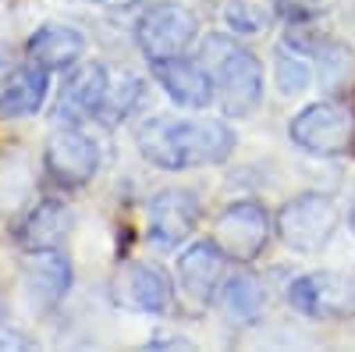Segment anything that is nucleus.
Masks as SVG:
<instances>
[{"label":"nucleus","mask_w":355,"mask_h":352,"mask_svg":"<svg viewBox=\"0 0 355 352\" xmlns=\"http://www.w3.org/2000/svg\"><path fill=\"white\" fill-rule=\"evenodd\" d=\"M135 142L146 160L157 167L182 171L220 164L234 150V132L224 121H174V117H153L135 128Z\"/></svg>","instance_id":"1"},{"label":"nucleus","mask_w":355,"mask_h":352,"mask_svg":"<svg viewBox=\"0 0 355 352\" xmlns=\"http://www.w3.org/2000/svg\"><path fill=\"white\" fill-rule=\"evenodd\" d=\"M202 65L210 68L217 97L227 117H245L263 100V68L256 53L227 36H210L202 47Z\"/></svg>","instance_id":"2"},{"label":"nucleus","mask_w":355,"mask_h":352,"mask_svg":"<svg viewBox=\"0 0 355 352\" xmlns=\"http://www.w3.org/2000/svg\"><path fill=\"white\" fill-rule=\"evenodd\" d=\"M288 135L313 157H338L355 142V114L345 103L320 100L291 117Z\"/></svg>","instance_id":"3"},{"label":"nucleus","mask_w":355,"mask_h":352,"mask_svg":"<svg viewBox=\"0 0 355 352\" xmlns=\"http://www.w3.org/2000/svg\"><path fill=\"white\" fill-rule=\"evenodd\" d=\"M338 221H341V214H338V203L331 196L302 192L281 207L277 235L295 253H316L331 242V235L338 231Z\"/></svg>","instance_id":"4"},{"label":"nucleus","mask_w":355,"mask_h":352,"mask_svg":"<svg viewBox=\"0 0 355 352\" xmlns=\"http://www.w3.org/2000/svg\"><path fill=\"white\" fill-rule=\"evenodd\" d=\"M214 239L231 260L249 263L266 249V242H270V214H266V207L256 199L231 203L214 224Z\"/></svg>","instance_id":"5"},{"label":"nucleus","mask_w":355,"mask_h":352,"mask_svg":"<svg viewBox=\"0 0 355 352\" xmlns=\"http://www.w3.org/2000/svg\"><path fill=\"white\" fill-rule=\"evenodd\" d=\"M288 303L316 320H341L355 310V281L338 271H313L288 285Z\"/></svg>","instance_id":"6"},{"label":"nucleus","mask_w":355,"mask_h":352,"mask_svg":"<svg viewBox=\"0 0 355 352\" xmlns=\"http://www.w3.org/2000/svg\"><path fill=\"white\" fill-rule=\"evenodd\" d=\"M139 47L150 61H171V57H185V50L192 47L196 40V15L178 8V4H164V8H153L146 11L139 28Z\"/></svg>","instance_id":"7"},{"label":"nucleus","mask_w":355,"mask_h":352,"mask_svg":"<svg viewBox=\"0 0 355 352\" xmlns=\"http://www.w3.org/2000/svg\"><path fill=\"white\" fill-rule=\"evenodd\" d=\"M43 160H46V171H50L53 182L75 189V185H85L100 171V146L82 128L68 125V128H57L46 139Z\"/></svg>","instance_id":"8"},{"label":"nucleus","mask_w":355,"mask_h":352,"mask_svg":"<svg viewBox=\"0 0 355 352\" xmlns=\"http://www.w3.org/2000/svg\"><path fill=\"white\" fill-rule=\"evenodd\" d=\"M199 221V199L189 189H164L150 199V239L164 249L185 242Z\"/></svg>","instance_id":"9"},{"label":"nucleus","mask_w":355,"mask_h":352,"mask_svg":"<svg viewBox=\"0 0 355 352\" xmlns=\"http://www.w3.org/2000/svg\"><path fill=\"white\" fill-rule=\"evenodd\" d=\"M153 72H157V82L164 85V93H167L178 107L199 110V107H210L214 97H217V85H214L210 68H202L199 61L171 57V61H157Z\"/></svg>","instance_id":"10"},{"label":"nucleus","mask_w":355,"mask_h":352,"mask_svg":"<svg viewBox=\"0 0 355 352\" xmlns=\"http://www.w3.org/2000/svg\"><path fill=\"white\" fill-rule=\"evenodd\" d=\"M224 260L227 253L214 242H192L182 256H178V281L196 303H210L220 296L224 285Z\"/></svg>","instance_id":"11"},{"label":"nucleus","mask_w":355,"mask_h":352,"mask_svg":"<svg viewBox=\"0 0 355 352\" xmlns=\"http://www.w3.org/2000/svg\"><path fill=\"white\" fill-rule=\"evenodd\" d=\"M174 288L157 263H128L117 274V303L139 313H164L171 306Z\"/></svg>","instance_id":"12"},{"label":"nucleus","mask_w":355,"mask_h":352,"mask_svg":"<svg viewBox=\"0 0 355 352\" xmlns=\"http://www.w3.org/2000/svg\"><path fill=\"white\" fill-rule=\"evenodd\" d=\"M107 78H110V72L103 65L71 68L64 90H61V100H57V121L78 125L82 117H96V107H100L103 90H107Z\"/></svg>","instance_id":"13"},{"label":"nucleus","mask_w":355,"mask_h":352,"mask_svg":"<svg viewBox=\"0 0 355 352\" xmlns=\"http://www.w3.org/2000/svg\"><path fill=\"white\" fill-rule=\"evenodd\" d=\"M82 53H85V36L75 25H64V22H50V25L36 28L33 40H28V57L36 65H43L46 72L75 68Z\"/></svg>","instance_id":"14"},{"label":"nucleus","mask_w":355,"mask_h":352,"mask_svg":"<svg viewBox=\"0 0 355 352\" xmlns=\"http://www.w3.org/2000/svg\"><path fill=\"white\" fill-rule=\"evenodd\" d=\"M68 231H71V210H68V203L43 199L36 210L25 214V221L15 231V239H18L21 249L36 253V249H57V246L68 239Z\"/></svg>","instance_id":"15"},{"label":"nucleus","mask_w":355,"mask_h":352,"mask_svg":"<svg viewBox=\"0 0 355 352\" xmlns=\"http://www.w3.org/2000/svg\"><path fill=\"white\" fill-rule=\"evenodd\" d=\"M25 288L36 306H53L71 288V263L61 249H36L25 267Z\"/></svg>","instance_id":"16"},{"label":"nucleus","mask_w":355,"mask_h":352,"mask_svg":"<svg viewBox=\"0 0 355 352\" xmlns=\"http://www.w3.org/2000/svg\"><path fill=\"white\" fill-rule=\"evenodd\" d=\"M46 90H50V78H46V68L43 65H25L18 68L4 90H0V114L4 117H28L36 114L46 100Z\"/></svg>","instance_id":"17"},{"label":"nucleus","mask_w":355,"mask_h":352,"mask_svg":"<svg viewBox=\"0 0 355 352\" xmlns=\"http://www.w3.org/2000/svg\"><path fill=\"white\" fill-rule=\"evenodd\" d=\"M217 299H220V310L231 324H252L263 310V285L245 271L231 274V278H224Z\"/></svg>","instance_id":"18"},{"label":"nucleus","mask_w":355,"mask_h":352,"mask_svg":"<svg viewBox=\"0 0 355 352\" xmlns=\"http://www.w3.org/2000/svg\"><path fill=\"white\" fill-rule=\"evenodd\" d=\"M139 100H142V78L139 75H132V72L110 75L107 90H103V100L96 107L100 125H121L125 117L139 107Z\"/></svg>","instance_id":"19"},{"label":"nucleus","mask_w":355,"mask_h":352,"mask_svg":"<svg viewBox=\"0 0 355 352\" xmlns=\"http://www.w3.org/2000/svg\"><path fill=\"white\" fill-rule=\"evenodd\" d=\"M274 75H277V90H281L284 97L302 93L306 85L313 82V68H309V61H306L299 50H288V47L277 50V68H274Z\"/></svg>","instance_id":"20"},{"label":"nucleus","mask_w":355,"mask_h":352,"mask_svg":"<svg viewBox=\"0 0 355 352\" xmlns=\"http://www.w3.org/2000/svg\"><path fill=\"white\" fill-rule=\"evenodd\" d=\"M224 22H227L239 36H252V33H263L270 18H266L263 8L249 4V0H227V4H224Z\"/></svg>","instance_id":"21"},{"label":"nucleus","mask_w":355,"mask_h":352,"mask_svg":"<svg viewBox=\"0 0 355 352\" xmlns=\"http://www.w3.org/2000/svg\"><path fill=\"white\" fill-rule=\"evenodd\" d=\"M316 61H320V82L327 85V90H334L341 78H348L355 57H352V50H345L341 43H327V47L316 53Z\"/></svg>","instance_id":"22"},{"label":"nucleus","mask_w":355,"mask_h":352,"mask_svg":"<svg viewBox=\"0 0 355 352\" xmlns=\"http://www.w3.org/2000/svg\"><path fill=\"white\" fill-rule=\"evenodd\" d=\"M323 11V0H277V15L288 22H306Z\"/></svg>","instance_id":"23"},{"label":"nucleus","mask_w":355,"mask_h":352,"mask_svg":"<svg viewBox=\"0 0 355 352\" xmlns=\"http://www.w3.org/2000/svg\"><path fill=\"white\" fill-rule=\"evenodd\" d=\"M150 349H192L189 338H178V335H157L150 342Z\"/></svg>","instance_id":"24"},{"label":"nucleus","mask_w":355,"mask_h":352,"mask_svg":"<svg viewBox=\"0 0 355 352\" xmlns=\"http://www.w3.org/2000/svg\"><path fill=\"white\" fill-rule=\"evenodd\" d=\"M4 345H15V349H28V338H21L18 331H8L4 324H0V349Z\"/></svg>","instance_id":"25"},{"label":"nucleus","mask_w":355,"mask_h":352,"mask_svg":"<svg viewBox=\"0 0 355 352\" xmlns=\"http://www.w3.org/2000/svg\"><path fill=\"white\" fill-rule=\"evenodd\" d=\"M352 231H355V210H352Z\"/></svg>","instance_id":"26"},{"label":"nucleus","mask_w":355,"mask_h":352,"mask_svg":"<svg viewBox=\"0 0 355 352\" xmlns=\"http://www.w3.org/2000/svg\"><path fill=\"white\" fill-rule=\"evenodd\" d=\"M352 15H355V0H352Z\"/></svg>","instance_id":"27"}]
</instances>
